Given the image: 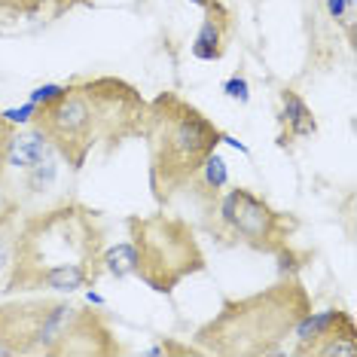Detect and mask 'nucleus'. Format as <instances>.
I'll use <instances>...</instances> for the list:
<instances>
[{"label":"nucleus","instance_id":"nucleus-13","mask_svg":"<svg viewBox=\"0 0 357 357\" xmlns=\"http://www.w3.org/2000/svg\"><path fill=\"white\" fill-rule=\"evenodd\" d=\"M226 177H229V172H226V162L220 159V153H211V156L205 159V165H202V172L196 174V181L190 183L192 196L199 199L202 208H208L211 202H214L220 192L226 190Z\"/></svg>","mask_w":357,"mask_h":357},{"label":"nucleus","instance_id":"nucleus-18","mask_svg":"<svg viewBox=\"0 0 357 357\" xmlns=\"http://www.w3.org/2000/svg\"><path fill=\"white\" fill-rule=\"evenodd\" d=\"M13 135H15V126L3 116V110H0V181H3V174H6V156H10Z\"/></svg>","mask_w":357,"mask_h":357},{"label":"nucleus","instance_id":"nucleus-20","mask_svg":"<svg viewBox=\"0 0 357 357\" xmlns=\"http://www.w3.org/2000/svg\"><path fill=\"white\" fill-rule=\"evenodd\" d=\"M223 92L229 95V98H235L238 104H248L250 101V89H248V79L241 77V74H235V77H229L223 83Z\"/></svg>","mask_w":357,"mask_h":357},{"label":"nucleus","instance_id":"nucleus-2","mask_svg":"<svg viewBox=\"0 0 357 357\" xmlns=\"http://www.w3.org/2000/svg\"><path fill=\"white\" fill-rule=\"evenodd\" d=\"M147 98L123 77H77L50 101L34 104L31 128L52 144L55 156L74 172L95 153H116L144 135Z\"/></svg>","mask_w":357,"mask_h":357},{"label":"nucleus","instance_id":"nucleus-10","mask_svg":"<svg viewBox=\"0 0 357 357\" xmlns=\"http://www.w3.org/2000/svg\"><path fill=\"white\" fill-rule=\"evenodd\" d=\"M205 10V19H202V28L196 40H192V55L199 61H220L226 50H229V40L235 31L232 13L226 10L220 0H192Z\"/></svg>","mask_w":357,"mask_h":357},{"label":"nucleus","instance_id":"nucleus-3","mask_svg":"<svg viewBox=\"0 0 357 357\" xmlns=\"http://www.w3.org/2000/svg\"><path fill=\"white\" fill-rule=\"evenodd\" d=\"M314 312L305 284L287 275L250 296L226 299L220 312L196 330V345L217 357H269L294 336L296 324Z\"/></svg>","mask_w":357,"mask_h":357},{"label":"nucleus","instance_id":"nucleus-4","mask_svg":"<svg viewBox=\"0 0 357 357\" xmlns=\"http://www.w3.org/2000/svg\"><path fill=\"white\" fill-rule=\"evenodd\" d=\"M223 128L214 126L196 104L177 92H159L147 101L144 141L150 150V192L159 205L190 190L205 159L223 144Z\"/></svg>","mask_w":357,"mask_h":357},{"label":"nucleus","instance_id":"nucleus-15","mask_svg":"<svg viewBox=\"0 0 357 357\" xmlns=\"http://www.w3.org/2000/svg\"><path fill=\"white\" fill-rule=\"evenodd\" d=\"M104 272L113 275V278H126V275H135V250L132 245H116V248H104Z\"/></svg>","mask_w":357,"mask_h":357},{"label":"nucleus","instance_id":"nucleus-19","mask_svg":"<svg viewBox=\"0 0 357 357\" xmlns=\"http://www.w3.org/2000/svg\"><path fill=\"white\" fill-rule=\"evenodd\" d=\"M92 0H46L43 3V15H50V19H61L64 13L77 10V6H89Z\"/></svg>","mask_w":357,"mask_h":357},{"label":"nucleus","instance_id":"nucleus-8","mask_svg":"<svg viewBox=\"0 0 357 357\" xmlns=\"http://www.w3.org/2000/svg\"><path fill=\"white\" fill-rule=\"evenodd\" d=\"M296 357H357V324L342 308L308 312L294 330Z\"/></svg>","mask_w":357,"mask_h":357},{"label":"nucleus","instance_id":"nucleus-17","mask_svg":"<svg viewBox=\"0 0 357 357\" xmlns=\"http://www.w3.org/2000/svg\"><path fill=\"white\" fill-rule=\"evenodd\" d=\"M147 354H165V357H186V354H205L199 345H183V342H174V339H162V342H156V345H150L147 348Z\"/></svg>","mask_w":357,"mask_h":357},{"label":"nucleus","instance_id":"nucleus-7","mask_svg":"<svg viewBox=\"0 0 357 357\" xmlns=\"http://www.w3.org/2000/svg\"><path fill=\"white\" fill-rule=\"evenodd\" d=\"M77 305L64 299H15L0 305V354L50 357Z\"/></svg>","mask_w":357,"mask_h":357},{"label":"nucleus","instance_id":"nucleus-5","mask_svg":"<svg viewBox=\"0 0 357 357\" xmlns=\"http://www.w3.org/2000/svg\"><path fill=\"white\" fill-rule=\"evenodd\" d=\"M135 250V275L156 294L172 296L177 284L205 272V250L190 220L172 214H132L126 220Z\"/></svg>","mask_w":357,"mask_h":357},{"label":"nucleus","instance_id":"nucleus-22","mask_svg":"<svg viewBox=\"0 0 357 357\" xmlns=\"http://www.w3.org/2000/svg\"><path fill=\"white\" fill-rule=\"evenodd\" d=\"M59 92H61V86H40V89H34V92H31V104L50 101V98H55Z\"/></svg>","mask_w":357,"mask_h":357},{"label":"nucleus","instance_id":"nucleus-21","mask_svg":"<svg viewBox=\"0 0 357 357\" xmlns=\"http://www.w3.org/2000/svg\"><path fill=\"white\" fill-rule=\"evenodd\" d=\"M3 116L10 119L13 126H28L31 123V116H34V104H25V107H13V110H3Z\"/></svg>","mask_w":357,"mask_h":357},{"label":"nucleus","instance_id":"nucleus-23","mask_svg":"<svg viewBox=\"0 0 357 357\" xmlns=\"http://www.w3.org/2000/svg\"><path fill=\"white\" fill-rule=\"evenodd\" d=\"M345 6H351V0H327V10H330L333 19H342Z\"/></svg>","mask_w":357,"mask_h":357},{"label":"nucleus","instance_id":"nucleus-12","mask_svg":"<svg viewBox=\"0 0 357 357\" xmlns=\"http://www.w3.org/2000/svg\"><path fill=\"white\" fill-rule=\"evenodd\" d=\"M52 156H55L52 144L46 141L37 128L28 126V132H19V128H15L13 144H10V156H6V172H28V168L50 162Z\"/></svg>","mask_w":357,"mask_h":357},{"label":"nucleus","instance_id":"nucleus-9","mask_svg":"<svg viewBox=\"0 0 357 357\" xmlns=\"http://www.w3.org/2000/svg\"><path fill=\"white\" fill-rule=\"evenodd\" d=\"M123 351L126 348L116 339L110 321L104 318V312L77 305L50 357H113Z\"/></svg>","mask_w":357,"mask_h":357},{"label":"nucleus","instance_id":"nucleus-11","mask_svg":"<svg viewBox=\"0 0 357 357\" xmlns=\"http://www.w3.org/2000/svg\"><path fill=\"white\" fill-rule=\"evenodd\" d=\"M278 144L281 147H294L303 137L318 135V119L312 107L299 98L296 89H281V107H278Z\"/></svg>","mask_w":357,"mask_h":357},{"label":"nucleus","instance_id":"nucleus-14","mask_svg":"<svg viewBox=\"0 0 357 357\" xmlns=\"http://www.w3.org/2000/svg\"><path fill=\"white\" fill-rule=\"evenodd\" d=\"M19 223H22V205L19 202H10V199H0V275L10 269Z\"/></svg>","mask_w":357,"mask_h":357},{"label":"nucleus","instance_id":"nucleus-16","mask_svg":"<svg viewBox=\"0 0 357 357\" xmlns=\"http://www.w3.org/2000/svg\"><path fill=\"white\" fill-rule=\"evenodd\" d=\"M46 0H0V15L3 19H31L43 13Z\"/></svg>","mask_w":357,"mask_h":357},{"label":"nucleus","instance_id":"nucleus-1","mask_svg":"<svg viewBox=\"0 0 357 357\" xmlns=\"http://www.w3.org/2000/svg\"><path fill=\"white\" fill-rule=\"evenodd\" d=\"M101 214L83 202H59L25 214L13 245L3 294H74L104 275Z\"/></svg>","mask_w":357,"mask_h":357},{"label":"nucleus","instance_id":"nucleus-6","mask_svg":"<svg viewBox=\"0 0 357 357\" xmlns=\"http://www.w3.org/2000/svg\"><path fill=\"white\" fill-rule=\"evenodd\" d=\"M202 214H205V229L220 245L248 248L269 257L294 245V235L299 229V220L294 214L272 208L248 186L223 190L208 208H202Z\"/></svg>","mask_w":357,"mask_h":357}]
</instances>
